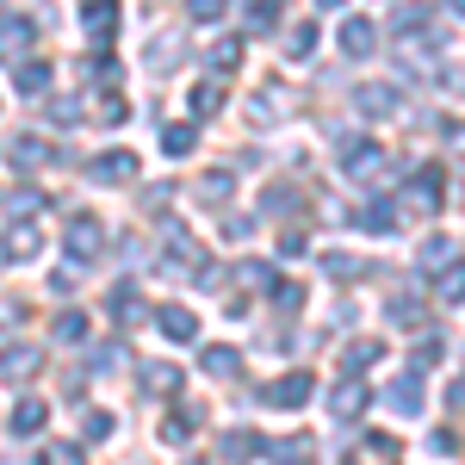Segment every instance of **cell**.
<instances>
[{
  "label": "cell",
  "instance_id": "15",
  "mask_svg": "<svg viewBox=\"0 0 465 465\" xmlns=\"http://www.w3.org/2000/svg\"><path fill=\"white\" fill-rule=\"evenodd\" d=\"M385 317H391L397 329H422V322H429V298L403 292V298H391V304H385Z\"/></svg>",
  "mask_w": 465,
  "mask_h": 465
},
{
  "label": "cell",
  "instance_id": "33",
  "mask_svg": "<svg viewBox=\"0 0 465 465\" xmlns=\"http://www.w3.org/2000/svg\"><path fill=\"white\" fill-rule=\"evenodd\" d=\"M112 317H118V322H137V317H143V304H137V286H118V292H112Z\"/></svg>",
  "mask_w": 465,
  "mask_h": 465
},
{
  "label": "cell",
  "instance_id": "25",
  "mask_svg": "<svg viewBox=\"0 0 465 465\" xmlns=\"http://www.w3.org/2000/svg\"><path fill=\"white\" fill-rule=\"evenodd\" d=\"M254 453H261V434H254V429H230V434H223V460H230V465L254 460Z\"/></svg>",
  "mask_w": 465,
  "mask_h": 465
},
{
  "label": "cell",
  "instance_id": "41",
  "mask_svg": "<svg viewBox=\"0 0 465 465\" xmlns=\"http://www.w3.org/2000/svg\"><path fill=\"white\" fill-rule=\"evenodd\" d=\"M81 434H87V440H106V434H112V416H106V410H87V416H81Z\"/></svg>",
  "mask_w": 465,
  "mask_h": 465
},
{
  "label": "cell",
  "instance_id": "20",
  "mask_svg": "<svg viewBox=\"0 0 465 465\" xmlns=\"http://www.w3.org/2000/svg\"><path fill=\"white\" fill-rule=\"evenodd\" d=\"M32 37H37L32 19H6V25H0V56H25V50H32Z\"/></svg>",
  "mask_w": 465,
  "mask_h": 465
},
{
  "label": "cell",
  "instance_id": "18",
  "mask_svg": "<svg viewBox=\"0 0 465 465\" xmlns=\"http://www.w3.org/2000/svg\"><path fill=\"white\" fill-rule=\"evenodd\" d=\"M385 397H391L397 416H422V379H416V372H403V379H397Z\"/></svg>",
  "mask_w": 465,
  "mask_h": 465
},
{
  "label": "cell",
  "instance_id": "12",
  "mask_svg": "<svg viewBox=\"0 0 465 465\" xmlns=\"http://www.w3.org/2000/svg\"><path fill=\"white\" fill-rule=\"evenodd\" d=\"M0 249H6V261H37L44 236H37V223H32V217H19V223L6 230V242H0Z\"/></svg>",
  "mask_w": 465,
  "mask_h": 465
},
{
  "label": "cell",
  "instance_id": "4",
  "mask_svg": "<svg viewBox=\"0 0 465 465\" xmlns=\"http://www.w3.org/2000/svg\"><path fill=\"white\" fill-rule=\"evenodd\" d=\"M261 403H273V410H304L311 403V372H286V379H273Z\"/></svg>",
  "mask_w": 465,
  "mask_h": 465
},
{
  "label": "cell",
  "instance_id": "51",
  "mask_svg": "<svg viewBox=\"0 0 465 465\" xmlns=\"http://www.w3.org/2000/svg\"><path fill=\"white\" fill-rule=\"evenodd\" d=\"M298 254H304V236L286 230V236H280V261H298Z\"/></svg>",
  "mask_w": 465,
  "mask_h": 465
},
{
  "label": "cell",
  "instance_id": "47",
  "mask_svg": "<svg viewBox=\"0 0 465 465\" xmlns=\"http://www.w3.org/2000/svg\"><path fill=\"white\" fill-rule=\"evenodd\" d=\"M100 118H106V124H124V118H131V106H124L118 94H106V106H100Z\"/></svg>",
  "mask_w": 465,
  "mask_h": 465
},
{
  "label": "cell",
  "instance_id": "50",
  "mask_svg": "<svg viewBox=\"0 0 465 465\" xmlns=\"http://www.w3.org/2000/svg\"><path fill=\"white\" fill-rule=\"evenodd\" d=\"M50 118H56V124H74L81 106H74V100H50Z\"/></svg>",
  "mask_w": 465,
  "mask_h": 465
},
{
  "label": "cell",
  "instance_id": "5",
  "mask_svg": "<svg viewBox=\"0 0 465 465\" xmlns=\"http://www.w3.org/2000/svg\"><path fill=\"white\" fill-rule=\"evenodd\" d=\"M87 174L100 180V186L131 180V174H137V149H106V155H94V162H87Z\"/></svg>",
  "mask_w": 465,
  "mask_h": 465
},
{
  "label": "cell",
  "instance_id": "6",
  "mask_svg": "<svg viewBox=\"0 0 465 465\" xmlns=\"http://www.w3.org/2000/svg\"><path fill=\"white\" fill-rule=\"evenodd\" d=\"M180 63H186V37L180 32H155V44H149V74H174Z\"/></svg>",
  "mask_w": 465,
  "mask_h": 465
},
{
  "label": "cell",
  "instance_id": "36",
  "mask_svg": "<svg viewBox=\"0 0 465 465\" xmlns=\"http://www.w3.org/2000/svg\"><path fill=\"white\" fill-rule=\"evenodd\" d=\"M50 335H56V341H87V317H81V311H63Z\"/></svg>",
  "mask_w": 465,
  "mask_h": 465
},
{
  "label": "cell",
  "instance_id": "44",
  "mask_svg": "<svg viewBox=\"0 0 465 465\" xmlns=\"http://www.w3.org/2000/svg\"><path fill=\"white\" fill-rule=\"evenodd\" d=\"M440 354H447V341H422V348H416V372H429V366H440Z\"/></svg>",
  "mask_w": 465,
  "mask_h": 465
},
{
  "label": "cell",
  "instance_id": "19",
  "mask_svg": "<svg viewBox=\"0 0 465 465\" xmlns=\"http://www.w3.org/2000/svg\"><path fill=\"white\" fill-rule=\"evenodd\" d=\"M155 322H162V335H168V341H193V335H199V317H193V311H180V304L155 311Z\"/></svg>",
  "mask_w": 465,
  "mask_h": 465
},
{
  "label": "cell",
  "instance_id": "32",
  "mask_svg": "<svg viewBox=\"0 0 465 465\" xmlns=\"http://www.w3.org/2000/svg\"><path fill=\"white\" fill-rule=\"evenodd\" d=\"M56 149L37 143V137H13V168H37V162H50Z\"/></svg>",
  "mask_w": 465,
  "mask_h": 465
},
{
  "label": "cell",
  "instance_id": "31",
  "mask_svg": "<svg viewBox=\"0 0 465 465\" xmlns=\"http://www.w3.org/2000/svg\"><path fill=\"white\" fill-rule=\"evenodd\" d=\"M286 56H292V63H311V56H317V25H311V19H304V25H292Z\"/></svg>",
  "mask_w": 465,
  "mask_h": 465
},
{
  "label": "cell",
  "instance_id": "38",
  "mask_svg": "<svg viewBox=\"0 0 465 465\" xmlns=\"http://www.w3.org/2000/svg\"><path fill=\"white\" fill-rule=\"evenodd\" d=\"M37 205H44V193H37V186H19V193L6 199V212H13V217H32Z\"/></svg>",
  "mask_w": 465,
  "mask_h": 465
},
{
  "label": "cell",
  "instance_id": "17",
  "mask_svg": "<svg viewBox=\"0 0 465 465\" xmlns=\"http://www.w3.org/2000/svg\"><path fill=\"white\" fill-rule=\"evenodd\" d=\"M379 354H385V348H379V341H366V335L348 341V348H341V379H360L366 366H379Z\"/></svg>",
  "mask_w": 465,
  "mask_h": 465
},
{
  "label": "cell",
  "instance_id": "1",
  "mask_svg": "<svg viewBox=\"0 0 465 465\" xmlns=\"http://www.w3.org/2000/svg\"><path fill=\"white\" fill-rule=\"evenodd\" d=\"M335 162H341V174H348V180L366 186V180H379L385 168H391V149H379V143H341V149H335Z\"/></svg>",
  "mask_w": 465,
  "mask_h": 465
},
{
  "label": "cell",
  "instance_id": "9",
  "mask_svg": "<svg viewBox=\"0 0 465 465\" xmlns=\"http://www.w3.org/2000/svg\"><path fill=\"white\" fill-rule=\"evenodd\" d=\"M230 193H236V174H199V186H193V205H205V212H223L230 205Z\"/></svg>",
  "mask_w": 465,
  "mask_h": 465
},
{
  "label": "cell",
  "instance_id": "29",
  "mask_svg": "<svg viewBox=\"0 0 465 465\" xmlns=\"http://www.w3.org/2000/svg\"><path fill=\"white\" fill-rule=\"evenodd\" d=\"M199 366H205L212 379H236V372H242V354H236V348H205Z\"/></svg>",
  "mask_w": 465,
  "mask_h": 465
},
{
  "label": "cell",
  "instance_id": "30",
  "mask_svg": "<svg viewBox=\"0 0 465 465\" xmlns=\"http://www.w3.org/2000/svg\"><path fill=\"white\" fill-rule=\"evenodd\" d=\"M193 429H199V410H174V416L162 422V440H168V447H186Z\"/></svg>",
  "mask_w": 465,
  "mask_h": 465
},
{
  "label": "cell",
  "instance_id": "34",
  "mask_svg": "<svg viewBox=\"0 0 465 465\" xmlns=\"http://www.w3.org/2000/svg\"><path fill=\"white\" fill-rule=\"evenodd\" d=\"M249 112H254V124H273V118H286V106H280V94H273V87H261Z\"/></svg>",
  "mask_w": 465,
  "mask_h": 465
},
{
  "label": "cell",
  "instance_id": "53",
  "mask_svg": "<svg viewBox=\"0 0 465 465\" xmlns=\"http://www.w3.org/2000/svg\"><path fill=\"white\" fill-rule=\"evenodd\" d=\"M317 6H341V0H317Z\"/></svg>",
  "mask_w": 465,
  "mask_h": 465
},
{
  "label": "cell",
  "instance_id": "10",
  "mask_svg": "<svg viewBox=\"0 0 465 465\" xmlns=\"http://www.w3.org/2000/svg\"><path fill=\"white\" fill-rule=\"evenodd\" d=\"M372 50H379V25H372V19H341V56H372Z\"/></svg>",
  "mask_w": 465,
  "mask_h": 465
},
{
  "label": "cell",
  "instance_id": "7",
  "mask_svg": "<svg viewBox=\"0 0 465 465\" xmlns=\"http://www.w3.org/2000/svg\"><path fill=\"white\" fill-rule=\"evenodd\" d=\"M168 267H174V273H199V267H205V249H199L180 223H168Z\"/></svg>",
  "mask_w": 465,
  "mask_h": 465
},
{
  "label": "cell",
  "instance_id": "39",
  "mask_svg": "<svg viewBox=\"0 0 465 465\" xmlns=\"http://www.w3.org/2000/svg\"><path fill=\"white\" fill-rule=\"evenodd\" d=\"M322 267H329V280H360V273H366V267H360L354 254H329Z\"/></svg>",
  "mask_w": 465,
  "mask_h": 465
},
{
  "label": "cell",
  "instance_id": "8",
  "mask_svg": "<svg viewBox=\"0 0 465 465\" xmlns=\"http://www.w3.org/2000/svg\"><path fill=\"white\" fill-rule=\"evenodd\" d=\"M440 193H447V180H440V168H422V174L403 186V199H410V212H434L440 205Z\"/></svg>",
  "mask_w": 465,
  "mask_h": 465
},
{
  "label": "cell",
  "instance_id": "24",
  "mask_svg": "<svg viewBox=\"0 0 465 465\" xmlns=\"http://www.w3.org/2000/svg\"><path fill=\"white\" fill-rule=\"evenodd\" d=\"M397 217H403V212H397L391 199H372V205H366V212H360V223H366V230H372V236H391V230H397Z\"/></svg>",
  "mask_w": 465,
  "mask_h": 465
},
{
  "label": "cell",
  "instance_id": "23",
  "mask_svg": "<svg viewBox=\"0 0 465 465\" xmlns=\"http://www.w3.org/2000/svg\"><path fill=\"white\" fill-rule=\"evenodd\" d=\"M199 149V124H162V155H193Z\"/></svg>",
  "mask_w": 465,
  "mask_h": 465
},
{
  "label": "cell",
  "instance_id": "22",
  "mask_svg": "<svg viewBox=\"0 0 465 465\" xmlns=\"http://www.w3.org/2000/svg\"><path fill=\"white\" fill-rule=\"evenodd\" d=\"M434 25V6H397L391 13V37H416Z\"/></svg>",
  "mask_w": 465,
  "mask_h": 465
},
{
  "label": "cell",
  "instance_id": "45",
  "mask_svg": "<svg viewBox=\"0 0 465 465\" xmlns=\"http://www.w3.org/2000/svg\"><path fill=\"white\" fill-rule=\"evenodd\" d=\"M273 292V304H280V311H292V317H298V304H304V286H267Z\"/></svg>",
  "mask_w": 465,
  "mask_h": 465
},
{
  "label": "cell",
  "instance_id": "46",
  "mask_svg": "<svg viewBox=\"0 0 465 465\" xmlns=\"http://www.w3.org/2000/svg\"><path fill=\"white\" fill-rule=\"evenodd\" d=\"M267 212H298V193H292V186H273V193H267Z\"/></svg>",
  "mask_w": 465,
  "mask_h": 465
},
{
  "label": "cell",
  "instance_id": "49",
  "mask_svg": "<svg viewBox=\"0 0 465 465\" xmlns=\"http://www.w3.org/2000/svg\"><path fill=\"white\" fill-rule=\"evenodd\" d=\"M168 199H174V186H168V180H155V186H149V199H143V205H149V212H162Z\"/></svg>",
  "mask_w": 465,
  "mask_h": 465
},
{
  "label": "cell",
  "instance_id": "48",
  "mask_svg": "<svg viewBox=\"0 0 465 465\" xmlns=\"http://www.w3.org/2000/svg\"><path fill=\"white\" fill-rule=\"evenodd\" d=\"M434 453H440V460H453V453H460V434H453V429H434Z\"/></svg>",
  "mask_w": 465,
  "mask_h": 465
},
{
  "label": "cell",
  "instance_id": "16",
  "mask_svg": "<svg viewBox=\"0 0 465 465\" xmlns=\"http://www.w3.org/2000/svg\"><path fill=\"white\" fill-rule=\"evenodd\" d=\"M261 447H267L273 465H311V447H317V440H311V434H292V440H261Z\"/></svg>",
  "mask_w": 465,
  "mask_h": 465
},
{
  "label": "cell",
  "instance_id": "21",
  "mask_svg": "<svg viewBox=\"0 0 465 465\" xmlns=\"http://www.w3.org/2000/svg\"><path fill=\"white\" fill-rule=\"evenodd\" d=\"M397 453H403L397 434H366V440H360V460L366 465H397Z\"/></svg>",
  "mask_w": 465,
  "mask_h": 465
},
{
  "label": "cell",
  "instance_id": "52",
  "mask_svg": "<svg viewBox=\"0 0 465 465\" xmlns=\"http://www.w3.org/2000/svg\"><path fill=\"white\" fill-rule=\"evenodd\" d=\"M242 286H273V273H267L261 261H249V267H242Z\"/></svg>",
  "mask_w": 465,
  "mask_h": 465
},
{
  "label": "cell",
  "instance_id": "14",
  "mask_svg": "<svg viewBox=\"0 0 465 465\" xmlns=\"http://www.w3.org/2000/svg\"><path fill=\"white\" fill-rule=\"evenodd\" d=\"M137 379H143V391H155V397H174L180 385H186V372H180V366H168V360H149Z\"/></svg>",
  "mask_w": 465,
  "mask_h": 465
},
{
  "label": "cell",
  "instance_id": "42",
  "mask_svg": "<svg viewBox=\"0 0 465 465\" xmlns=\"http://www.w3.org/2000/svg\"><path fill=\"white\" fill-rule=\"evenodd\" d=\"M186 13H193L199 25H217V19H223V0H186Z\"/></svg>",
  "mask_w": 465,
  "mask_h": 465
},
{
  "label": "cell",
  "instance_id": "27",
  "mask_svg": "<svg viewBox=\"0 0 465 465\" xmlns=\"http://www.w3.org/2000/svg\"><path fill=\"white\" fill-rule=\"evenodd\" d=\"M236 63H242V44H236V37H217L212 50H205V69L212 74H230Z\"/></svg>",
  "mask_w": 465,
  "mask_h": 465
},
{
  "label": "cell",
  "instance_id": "2",
  "mask_svg": "<svg viewBox=\"0 0 465 465\" xmlns=\"http://www.w3.org/2000/svg\"><path fill=\"white\" fill-rule=\"evenodd\" d=\"M63 242H69L74 261H94V254H100V242H106V230H100V217L74 212V217H69V236H63Z\"/></svg>",
  "mask_w": 465,
  "mask_h": 465
},
{
  "label": "cell",
  "instance_id": "28",
  "mask_svg": "<svg viewBox=\"0 0 465 465\" xmlns=\"http://www.w3.org/2000/svg\"><path fill=\"white\" fill-rule=\"evenodd\" d=\"M44 416H50V403H44V397H25V403L13 410V434H37Z\"/></svg>",
  "mask_w": 465,
  "mask_h": 465
},
{
  "label": "cell",
  "instance_id": "26",
  "mask_svg": "<svg viewBox=\"0 0 465 465\" xmlns=\"http://www.w3.org/2000/svg\"><path fill=\"white\" fill-rule=\"evenodd\" d=\"M453 261H460V242H453V236H429V242H422V267H429V273L453 267Z\"/></svg>",
  "mask_w": 465,
  "mask_h": 465
},
{
  "label": "cell",
  "instance_id": "11",
  "mask_svg": "<svg viewBox=\"0 0 465 465\" xmlns=\"http://www.w3.org/2000/svg\"><path fill=\"white\" fill-rule=\"evenodd\" d=\"M354 112L360 118H391L397 112V87H385V81H366L354 94Z\"/></svg>",
  "mask_w": 465,
  "mask_h": 465
},
{
  "label": "cell",
  "instance_id": "40",
  "mask_svg": "<svg viewBox=\"0 0 465 465\" xmlns=\"http://www.w3.org/2000/svg\"><path fill=\"white\" fill-rule=\"evenodd\" d=\"M273 19H280V0H254L249 6V32H267Z\"/></svg>",
  "mask_w": 465,
  "mask_h": 465
},
{
  "label": "cell",
  "instance_id": "13",
  "mask_svg": "<svg viewBox=\"0 0 465 465\" xmlns=\"http://www.w3.org/2000/svg\"><path fill=\"white\" fill-rule=\"evenodd\" d=\"M37 366H44V348H32V341H13V348L0 354V379H32Z\"/></svg>",
  "mask_w": 465,
  "mask_h": 465
},
{
  "label": "cell",
  "instance_id": "35",
  "mask_svg": "<svg viewBox=\"0 0 465 465\" xmlns=\"http://www.w3.org/2000/svg\"><path fill=\"white\" fill-rule=\"evenodd\" d=\"M50 87V63H19V94H44Z\"/></svg>",
  "mask_w": 465,
  "mask_h": 465
},
{
  "label": "cell",
  "instance_id": "43",
  "mask_svg": "<svg viewBox=\"0 0 465 465\" xmlns=\"http://www.w3.org/2000/svg\"><path fill=\"white\" fill-rule=\"evenodd\" d=\"M460 292H465V273H460V261H453L447 280H440V304H460Z\"/></svg>",
  "mask_w": 465,
  "mask_h": 465
},
{
  "label": "cell",
  "instance_id": "37",
  "mask_svg": "<svg viewBox=\"0 0 465 465\" xmlns=\"http://www.w3.org/2000/svg\"><path fill=\"white\" fill-rule=\"evenodd\" d=\"M186 106H193V118H212V112L223 106V87H193V100H186Z\"/></svg>",
  "mask_w": 465,
  "mask_h": 465
},
{
  "label": "cell",
  "instance_id": "3",
  "mask_svg": "<svg viewBox=\"0 0 465 465\" xmlns=\"http://www.w3.org/2000/svg\"><path fill=\"white\" fill-rule=\"evenodd\" d=\"M366 403H372V391H366L360 379H335V397H329V416H335V422H360Z\"/></svg>",
  "mask_w": 465,
  "mask_h": 465
}]
</instances>
